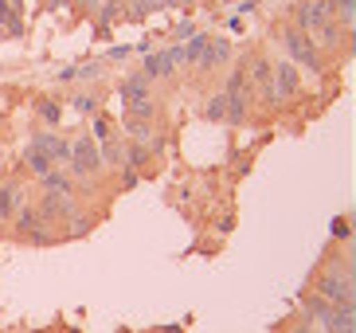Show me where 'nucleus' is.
Segmentation results:
<instances>
[{
    "label": "nucleus",
    "mask_w": 356,
    "mask_h": 333,
    "mask_svg": "<svg viewBox=\"0 0 356 333\" xmlns=\"http://www.w3.org/2000/svg\"><path fill=\"white\" fill-rule=\"evenodd\" d=\"M32 146L51 157V165H67L71 161V141H63V137H55V134H32Z\"/></svg>",
    "instance_id": "obj_9"
},
{
    "label": "nucleus",
    "mask_w": 356,
    "mask_h": 333,
    "mask_svg": "<svg viewBox=\"0 0 356 333\" xmlns=\"http://www.w3.org/2000/svg\"><path fill=\"white\" fill-rule=\"evenodd\" d=\"M40 185H43V192H59V196L74 192V188H71V177H63L59 169H47V173L40 177Z\"/></svg>",
    "instance_id": "obj_15"
},
{
    "label": "nucleus",
    "mask_w": 356,
    "mask_h": 333,
    "mask_svg": "<svg viewBox=\"0 0 356 333\" xmlns=\"http://www.w3.org/2000/svg\"><path fill=\"white\" fill-rule=\"evenodd\" d=\"M126 134L134 137L137 146H153V137H157V134H153V125H149L145 118H126Z\"/></svg>",
    "instance_id": "obj_14"
},
{
    "label": "nucleus",
    "mask_w": 356,
    "mask_h": 333,
    "mask_svg": "<svg viewBox=\"0 0 356 333\" xmlns=\"http://www.w3.org/2000/svg\"><path fill=\"white\" fill-rule=\"evenodd\" d=\"M270 83H274L278 102H282V98H293V94H298V86H302V83H298V67H293L290 59H282V63L270 71Z\"/></svg>",
    "instance_id": "obj_6"
},
{
    "label": "nucleus",
    "mask_w": 356,
    "mask_h": 333,
    "mask_svg": "<svg viewBox=\"0 0 356 333\" xmlns=\"http://www.w3.org/2000/svg\"><path fill=\"white\" fill-rule=\"evenodd\" d=\"M95 137H98V141H106V137H110V122H95Z\"/></svg>",
    "instance_id": "obj_28"
},
{
    "label": "nucleus",
    "mask_w": 356,
    "mask_h": 333,
    "mask_svg": "<svg viewBox=\"0 0 356 333\" xmlns=\"http://www.w3.org/2000/svg\"><path fill=\"white\" fill-rule=\"evenodd\" d=\"M24 165L32 169L35 177H43L47 169H55V165H51V157L43 153V149H35V146H28V153H24Z\"/></svg>",
    "instance_id": "obj_16"
},
{
    "label": "nucleus",
    "mask_w": 356,
    "mask_h": 333,
    "mask_svg": "<svg viewBox=\"0 0 356 333\" xmlns=\"http://www.w3.org/2000/svg\"><path fill=\"white\" fill-rule=\"evenodd\" d=\"M282 43H286V55H290V63H302L305 71H321V55H317V43L309 40V31L302 28H286L282 31Z\"/></svg>",
    "instance_id": "obj_1"
},
{
    "label": "nucleus",
    "mask_w": 356,
    "mask_h": 333,
    "mask_svg": "<svg viewBox=\"0 0 356 333\" xmlns=\"http://www.w3.org/2000/svg\"><path fill=\"white\" fill-rule=\"evenodd\" d=\"M134 94H149V75H129L126 83H122V98H134Z\"/></svg>",
    "instance_id": "obj_19"
},
{
    "label": "nucleus",
    "mask_w": 356,
    "mask_h": 333,
    "mask_svg": "<svg viewBox=\"0 0 356 333\" xmlns=\"http://www.w3.org/2000/svg\"><path fill=\"white\" fill-rule=\"evenodd\" d=\"M165 333H180V330H165Z\"/></svg>",
    "instance_id": "obj_30"
},
{
    "label": "nucleus",
    "mask_w": 356,
    "mask_h": 333,
    "mask_svg": "<svg viewBox=\"0 0 356 333\" xmlns=\"http://www.w3.org/2000/svg\"><path fill=\"white\" fill-rule=\"evenodd\" d=\"M16 231H20L24 240H32V243H51V231H47V219L40 216V208H24Z\"/></svg>",
    "instance_id": "obj_4"
},
{
    "label": "nucleus",
    "mask_w": 356,
    "mask_h": 333,
    "mask_svg": "<svg viewBox=\"0 0 356 333\" xmlns=\"http://www.w3.org/2000/svg\"><path fill=\"white\" fill-rule=\"evenodd\" d=\"M40 114H43V122H47V125H55V122H59V106H55V102H40Z\"/></svg>",
    "instance_id": "obj_24"
},
{
    "label": "nucleus",
    "mask_w": 356,
    "mask_h": 333,
    "mask_svg": "<svg viewBox=\"0 0 356 333\" xmlns=\"http://www.w3.org/2000/svg\"><path fill=\"white\" fill-rule=\"evenodd\" d=\"M67 165L79 173V177H90V173H98L102 169V153H98V141L95 137H79L71 146V161Z\"/></svg>",
    "instance_id": "obj_3"
},
{
    "label": "nucleus",
    "mask_w": 356,
    "mask_h": 333,
    "mask_svg": "<svg viewBox=\"0 0 356 333\" xmlns=\"http://www.w3.org/2000/svg\"><path fill=\"white\" fill-rule=\"evenodd\" d=\"M293 333H321V330H309V325H298Z\"/></svg>",
    "instance_id": "obj_29"
},
{
    "label": "nucleus",
    "mask_w": 356,
    "mask_h": 333,
    "mask_svg": "<svg viewBox=\"0 0 356 333\" xmlns=\"http://www.w3.org/2000/svg\"><path fill=\"white\" fill-rule=\"evenodd\" d=\"M16 204H20V188L16 185H0V219H8Z\"/></svg>",
    "instance_id": "obj_18"
},
{
    "label": "nucleus",
    "mask_w": 356,
    "mask_h": 333,
    "mask_svg": "<svg viewBox=\"0 0 356 333\" xmlns=\"http://www.w3.org/2000/svg\"><path fill=\"white\" fill-rule=\"evenodd\" d=\"M180 59H184L180 43H177V47H168V52H161V55H149V59H145V75H149V79H168V75L177 71Z\"/></svg>",
    "instance_id": "obj_7"
},
{
    "label": "nucleus",
    "mask_w": 356,
    "mask_h": 333,
    "mask_svg": "<svg viewBox=\"0 0 356 333\" xmlns=\"http://www.w3.org/2000/svg\"><path fill=\"white\" fill-rule=\"evenodd\" d=\"M126 114L149 122V118L157 114V98H153V94H134V98H126Z\"/></svg>",
    "instance_id": "obj_11"
},
{
    "label": "nucleus",
    "mask_w": 356,
    "mask_h": 333,
    "mask_svg": "<svg viewBox=\"0 0 356 333\" xmlns=\"http://www.w3.org/2000/svg\"><path fill=\"white\" fill-rule=\"evenodd\" d=\"M74 200H71V192L67 196H59V192H43V200H40V216L47 219V224H55V219H71L74 216Z\"/></svg>",
    "instance_id": "obj_5"
},
{
    "label": "nucleus",
    "mask_w": 356,
    "mask_h": 333,
    "mask_svg": "<svg viewBox=\"0 0 356 333\" xmlns=\"http://www.w3.org/2000/svg\"><path fill=\"white\" fill-rule=\"evenodd\" d=\"M333 235H337V240H348V235H353V224H348L345 216L333 219Z\"/></svg>",
    "instance_id": "obj_26"
},
{
    "label": "nucleus",
    "mask_w": 356,
    "mask_h": 333,
    "mask_svg": "<svg viewBox=\"0 0 356 333\" xmlns=\"http://www.w3.org/2000/svg\"><path fill=\"white\" fill-rule=\"evenodd\" d=\"M74 224H71V235H86L90 231V216H83V212H74Z\"/></svg>",
    "instance_id": "obj_23"
},
{
    "label": "nucleus",
    "mask_w": 356,
    "mask_h": 333,
    "mask_svg": "<svg viewBox=\"0 0 356 333\" xmlns=\"http://www.w3.org/2000/svg\"><path fill=\"white\" fill-rule=\"evenodd\" d=\"M314 286H317V294H321L325 302H333V306L353 302V291H356L353 286V267H348V271H325Z\"/></svg>",
    "instance_id": "obj_2"
},
{
    "label": "nucleus",
    "mask_w": 356,
    "mask_h": 333,
    "mask_svg": "<svg viewBox=\"0 0 356 333\" xmlns=\"http://www.w3.org/2000/svg\"><path fill=\"white\" fill-rule=\"evenodd\" d=\"M172 36L184 43V40H192V36H196V28H192V24H177V28H172Z\"/></svg>",
    "instance_id": "obj_27"
},
{
    "label": "nucleus",
    "mask_w": 356,
    "mask_h": 333,
    "mask_svg": "<svg viewBox=\"0 0 356 333\" xmlns=\"http://www.w3.org/2000/svg\"><path fill=\"white\" fill-rule=\"evenodd\" d=\"M329 16H333V12H329V4H325V0H302V4H298V28H302V31L321 28Z\"/></svg>",
    "instance_id": "obj_8"
},
{
    "label": "nucleus",
    "mask_w": 356,
    "mask_h": 333,
    "mask_svg": "<svg viewBox=\"0 0 356 333\" xmlns=\"http://www.w3.org/2000/svg\"><path fill=\"white\" fill-rule=\"evenodd\" d=\"M208 118L211 122H223V118H227V98H223V94H216L208 102Z\"/></svg>",
    "instance_id": "obj_22"
},
{
    "label": "nucleus",
    "mask_w": 356,
    "mask_h": 333,
    "mask_svg": "<svg viewBox=\"0 0 356 333\" xmlns=\"http://www.w3.org/2000/svg\"><path fill=\"white\" fill-rule=\"evenodd\" d=\"M208 36H204V31H196V36H192V40H184V47H180V52H184V59H188V63H196V67H200V63H204V55H208Z\"/></svg>",
    "instance_id": "obj_13"
},
{
    "label": "nucleus",
    "mask_w": 356,
    "mask_h": 333,
    "mask_svg": "<svg viewBox=\"0 0 356 333\" xmlns=\"http://www.w3.org/2000/svg\"><path fill=\"white\" fill-rule=\"evenodd\" d=\"M95 106H98V94L95 98H90V94H79V98H74V110H83V114H90Z\"/></svg>",
    "instance_id": "obj_25"
},
{
    "label": "nucleus",
    "mask_w": 356,
    "mask_h": 333,
    "mask_svg": "<svg viewBox=\"0 0 356 333\" xmlns=\"http://www.w3.org/2000/svg\"><path fill=\"white\" fill-rule=\"evenodd\" d=\"M314 31H317V40H321L325 47H337V43H341V28H337L333 20H325L321 28H314Z\"/></svg>",
    "instance_id": "obj_20"
},
{
    "label": "nucleus",
    "mask_w": 356,
    "mask_h": 333,
    "mask_svg": "<svg viewBox=\"0 0 356 333\" xmlns=\"http://www.w3.org/2000/svg\"><path fill=\"white\" fill-rule=\"evenodd\" d=\"M223 98H227V118H223V122L239 125L243 118H247V94H223Z\"/></svg>",
    "instance_id": "obj_17"
},
{
    "label": "nucleus",
    "mask_w": 356,
    "mask_h": 333,
    "mask_svg": "<svg viewBox=\"0 0 356 333\" xmlns=\"http://www.w3.org/2000/svg\"><path fill=\"white\" fill-rule=\"evenodd\" d=\"M98 153H102L106 165H122L126 169V141H122V137H106V141H98Z\"/></svg>",
    "instance_id": "obj_12"
},
{
    "label": "nucleus",
    "mask_w": 356,
    "mask_h": 333,
    "mask_svg": "<svg viewBox=\"0 0 356 333\" xmlns=\"http://www.w3.org/2000/svg\"><path fill=\"white\" fill-rule=\"evenodd\" d=\"M325 330H329V333H356V302L333 306L329 318H325Z\"/></svg>",
    "instance_id": "obj_10"
},
{
    "label": "nucleus",
    "mask_w": 356,
    "mask_h": 333,
    "mask_svg": "<svg viewBox=\"0 0 356 333\" xmlns=\"http://www.w3.org/2000/svg\"><path fill=\"white\" fill-rule=\"evenodd\" d=\"M325 4H329V12H341L345 28H353V8H356V0H325Z\"/></svg>",
    "instance_id": "obj_21"
}]
</instances>
